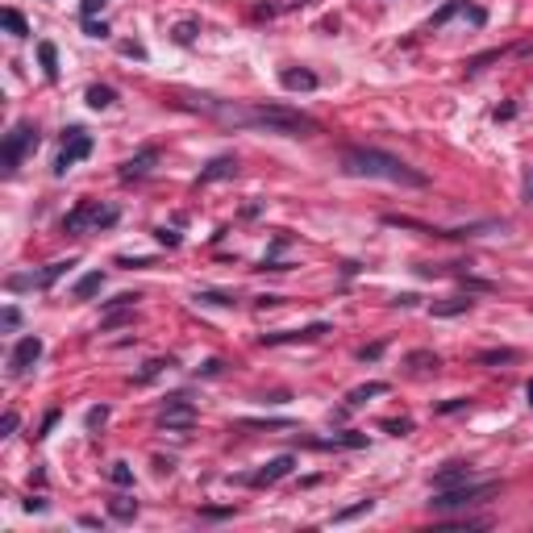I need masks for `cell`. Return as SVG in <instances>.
<instances>
[{
  "instance_id": "1",
  "label": "cell",
  "mask_w": 533,
  "mask_h": 533,
  "mask_svg": "<svg viewBox=\"0 0 533 533\" xmlns=\"http://www.w3.org/2000/svg\"><path fill=\"white\" fill-rule=\"evenodd\" d=\"M342 171L358 179H388V183H400V187H425L429 183L425 171H417V167H408L396 155L375 150V146H346L342 150Z\"/></svg>"
},
{
  "instance_id": "2",
  "label": "cell",
  "mask_w": 533,
  "mask_h": 533,
  "mask_svg": "<svg viewBox=\"0 0 533 533\" xmlns=\"http://www.w3.org/2000/svg\"><path fill=\"white\" fill-rule=\"evenodd\" d=\"M242 125H255L266 134H283V138H304V134H317L321 121L300 113V108H287V104H250Z\"/></svg>"
},
{
  "instance_id": "3",
  "label": "cell",
  "mask_w": 533,
  "mask_h": 533,
  "mask_svg": "<svg viewBox=\"0 0 533 533\" xmlns=\"http://www.w3.org/2000/svg\"><path fill=\"white\" fill-rule=\"evenodd\" d=\"M29 150H38V125H34V121H17V125L4 134V146H0V167H4V176H17Z\"/></svg>"
},
{
  "instance_id": "4",
  "label": "cell",
  "mask_w": 533,
  "mask_h": 533,
  "mask_svg": "<svg viewBox=\"0 0 533 533\" xmlns=\"http://www.w3.org/2000/svg\"><path fill=\"white\" fill-rule=\"evenodd\" d=\"M121 221V208L100 204V200H80L67 217H63V234H84V229H108Z\"/></svg>"
},
{
  "instance_id": "5",
  "label": "cell",
  "mask_w": 533,
  "mask_h": 533,
  "mask_svg": "<svg viewBox=\"0 0 533 533\" xmlns=\"http://www.w3.org/2000/svg\"><path fill=\"white\" fill-rule=\"evenodd\" d=\"M500 492V483H458V488H446V492H434V500H429V509L434 513H454V509H467V504H479L483 496H496Z\"/></svg>"
},
{
  "instance_id": "6",
  "label": "cell",
  "mask_w": 533,
  "mask_h": 533,
  "mask_svg": "<svg viewBox=\"0 0 533 533\" xmlns=\"http://www.w3.org/2000/svg\"><path fill=\"white\" fill-rule=\"evenodd\" d=\"M92 155V134L88 129H80V125H71L67 134H63V150H59V159H55V176H67L80 159H88Z\"/></svg>"
},
{
  "instance_id": "7",
  "label": "cell",
  "mask_w": 533,
  "mask_h": 533,
  "mask_svg": "<svg viewBox=\"0 0 533 533\" xmlns=\"http://www.w3.org/2000/svg\"><path fill=\"white\" fill-rule=\"evenodd\" d=\"M159 425L171 429V434H187V429L196 425V408H192V400H187V396H171L167 408L159 413Z\"/></svg>"
},
{
  "instance_id": "8",
  "label": "cell",
  "mask_w": 533,
  "mask_h": 533,
  "mask_svg": "<svg viewBox=\"0 0 533 533\" xmlns=\"http://www.w3.org/2000/svg\"><path fill=\"white\" fill-rule=\"evenodd\" d=\"M38 358H42V338H38V334L21 338V342L13 346V355H8V375H13V379H17V375H25Z\"/></svg>"
},
{
  "instance_id": "9",
  "label": "cell",
  "mask_w": 533,
  "mask_h": 533,
  "mask_svg": "<svg viewBox=\"0 0 533 533\" xmlns=\"http://www.w3.org/2000/svg\"><path fill=\"white\" fill-rule=\"evenodd\" d=\"M292 467H296V458H292V454H279V458H271L266 467H259L255 475H246V483H250V488H271V483H279L283 475H292Z\"/></svg>"
},
{
  "instance_id": "10",
  "label": "cell",
  "mask_w": 533,
  "mask_h": 533,
  "mask_svg": "<svg viewBox=\"0 0 533 533\" xmlns=\"http://www.w3.org/2000/svg\"><path fill=\"white\" fill-rule=\"evenodd\" d=\"M329 334V321H317V325H308V329H279V334H263L259 342L263 346H283V342H317V338H325Z\"/></svg>"
},
{
  "instance_id": "11",
  "label": "cell",
  "mask_w": 533,
  "mask_h": 533,
  "mask_svg": "<svg viewBox=\"0 0 533 533\" xmlns=\"http://www.w3.org/2000/svg\"><path fill=\"white\" fill-rule=\"evenodd\" d=\"M159 163V146H142L134 159H125L121 163V179H142V176H150V167Z\"/></svg>"
},
{
  "instance_id": "12",
  "label": "cell",
  "mask_w": 533,
  "mask_h": 533,
  "mask_svg": "<svg viewBox=\"0 0 533 533\" xmlns=\"http://www.w3.org/2000/svg\"><path fill=\"white\" fill-rule=\"evenodd\" d=\"M234 176H238V159H234V155H221V159H213V163L196 176V187L217 183V179H234Z\"/></svg>"
},
{
  "instance_id": "13",
  "label": "cell",
  "mask_w": 533,
  "mask_h": 533,
  "mask_svg": "<svg viewBox=\"0 0 533 533\" xmlns=\"http://www.w3.org/2000/svg\"><path fill=\"white\" fill-rule=\"evenodd\" d=\"M471 479V462H450L446 471L434 475V492H446V488H458V483H467Z\"/></svg>"
},
{
  "instance_id": "14",
  "label": "cell",
  "mask_w": 533,
  "mask_h": 533,
  "mask_svg": "<svg viewBox=\"0 0 533 533\" xmlns=\"http://www.w3.org/2000/svg\"><path fill=\"white\" fill-rule=\"evenodd\" d=\"M279 84H283L287 92H313L321 80H317L313 71H304V67H300V71H296V67H287V71H279Z\"/></svg>"
},
{
  "instance_id": "15",
  "label": "cell",
  "mask_w": 533,
  "mask_h": 533,
  "mask_svg": "<svg viewBox=\"0 0 533 533\" xmlns=\"http://www.w3.org/2000/svg\"><path fill=\"white\" fill-rule=\"evenodd\" d=\"M38 63H42L46 80H59V50H55V42H38Z\"/></svg>"
},
{
  "instance_id": "16",
  "label": "cell",
  "mask_w": 533,
  "mask_h": 533,
  "mask_svg": "<svg viewBox=\"0 0 533 533\" xmlns=\"http://www.w3.org/2000/svg\"><path fill=\"white\" fill-rule=\"evenodd\" d=\"M471 296H450L442 304H434V317H458V313H471Z\"/></svg>"
},
{
  "instance_id": "17",
  "label": "cell",
  "mask_w": 533,
  "mask_h": 533,
  "mask_svg": "<svg viewBox=\"0 0 533 533\" xmlns=\"http://www.w3.org/2000/svg\"><path fill=\"white\" fill-rule=\"evenodd\" d=\"M100 287H104V271H88V275L76 283V300H92Z\"/></svg>"
},
{
  "instance_id": "18",
  "label": "cell",
  "mask_w": 533,
  "mask_h": 533,
  "mask_svg": "<svg viewBox=\"0 0 533 533\" xmlns=\"http://www.w3.org/2000/svg\"><path fill=\"white\" fill-rule=\"evenodd\" d=\"M84 100H88V108H96V113H100V108H108V104L117 100V92L108 88V84H92Z\"/></svg>"
},
{
  "instance_id": "19",
  "label": "cell",
  "mask_w": 533,
  "mask_h": 533,
  "mask_svg": "<svg viewBox=\"0 0 533 533\" xmlns=\"http://www.w3.org/2000/svg\"><path fill=\"white\" fill-rule=\"evenodd\" d=\"M458 13H467V0H446L442 8L429 17V29H442L446 21H450V17H458Z\"/></svg>"
},
{
  "instance_id": "20",
  "label": "cell",
  "mask_w": 533,
  "mask_h": 533,
  "mask_svg": "<svg viewBox=\"0 0 533 533\" xmlns=\"http://www.w3.org/2000/svg\"><path fill=\"white\" fill-rule=\"evenodd\" d=\"M383 392H388V383H362V388H355L346 396V408H358V404H367L371 396H383Z\"/></svg>"
},
{
  "instance_id": "21",
  "label": "cell",
  "mask_w": 533,
  "mask_h": 533,
  "mask_svg": "<svg viewBox=\"0 0 533 533\" xmlns=\"http://www.w3.org/2000/svg\"><path fill=\"white\" fill-rule=\"evenodd\" d=\"M0 25H4L13 38H29V25H25V17H21L17 8H4V13H0Z\"/></svg>"
},
{
  "instance_id": "22",
  "label": "cell",
  "mask_w": 533,
  "mask_h": 533,
  "mask_svg": "<svg viewBox=\"0 0 533 533\" xmlns=\"http://www.w3.org/2000/svg\"><path fill=\"white\" fill-rule=\"evenodd\" d=\"M108 517H117V521H134V517H138V500H125V496L108 500Z\"/></svg>"
},
{
  "instance_id": "23",
  "label": "cell",
  "mask_w": 533,
  "mask_h": 533,
  "mask_svg": "<svg viewBox=\"0 0 533 533\" xmlns=\"http://www.w3.org/2000/svg\"><path fill=\"white\" fill-rule=\"evenodd\" d=\"M404 362H408V367H417V371H429V367L438 371V367H442V358L434 355V350H413V355L404 358Z\"/></svg>"
},
{
  "instance_id": "24",
  "label": "cell",
  "mask_w": 533,
  "mask_h": 533,
  "mask_svg": "<svg viewBox=\"0 0 533 533\" xmlns=\"http://www.w3.org/2000/svg\"><path fill=\"white\" fill-rule=\"evenodd\" d=\"M71 266H76V259H67V263H50L46 271H42V275H38V287H50V283H55L59 275H67Z\"/></svg>"
},
{
  "instance_id": "25",
  "label": "cell",
  "mask_w": 533,
  "mask_h": 533,
  "mask_svg": "<svg viewBox=\"0 0 533 533\" xmlns=\"http://www.w3.org/2000/svg\"><path fill=\"white\" fill-rule=\"evenodd\" d=\"M371 509H375V500H358V504H350V509L334 513V521H338V525H346V521H355V517H362V513H371Z\"/></svg>"
},
{
  "instance_id": "26",
  "label": "cell",
  "mask_w": 533,
  "mask_h": 533,
  "mask_svg": "<svg viewBox=\"0 0 533 533\" xmlns=\"http://www.w3.org/2000/svg\"><path fill=\"white\" fill-rule=\"evenodd\" d=\"M196 34H200V25H196V21H179L176 29H171V38H176L179 46H192V42H196Z\"/></svg>"
},
{
  "instance_id": "27",
  "label": "cell",
  "mask_w": 533,
  "mask_h": 533,
  "mask_svg": "<svg viewBox=\"0 0 533 533\" xmlns=\"http://www.w3.org/2000/svg\"><path fill=\"white\" fill-rule=\"evenodd\" d=\"M108 479H113L117 488H134V471H129V462H113V471H108Z\"/></svg>"
},
{
  "instance_id": "28",
  "label": "cell",
  "mask_w": 533,
  "mask_h": 533,
  "mask_svg": "<svg viewBox=\"0 0 533 533\" xmlns=\"http://www.w3.org/2000/svg\"><path fill=\"white\" fill-rule=\"evenodd\" d=\"M134 321V308H113L104 321H100V329H113V325H129Z\"/></svg>"
},
{
  "instance_id": "29",
  "label": "cell",
  "mask_w": 533,
  "mask_h": 533,
  "mask_svg": "<svg viewBox=\"0 0 533 533\" xmlns=\"http://www.w3.org/2000/svg\"><path fill=\"white\" fill-rule=\"evenodd\" d=\"M196 300H200V304H221V308H229V304H238V300H234L229 292H200Z\"/></svg>"
},
{
  "instance_id": "30",
  "label": "cell",
  "mask_w": 533,
  "mask_h": 533,
  "mask_svg": "<svg viewBox=\"0 0 533 533\" xmlns=\"http://www.w3.org/2000/svg\"><path fill=\"white\" fill-rule=\"evenodd\" d=\"M513 358H517V350H483L479 362H513Z\"/></svg>"
},
{
  "instance_id": "31",
  "label": "cell",
  "mask_w": 533,
  "mask_h": 533,
  "mask_svg": "<svg viewBox=\"0 0 533 533\" xmlns=\"http://www.w3.org/2000/svg\"><path fill=\"white\" fill-rule=\"evenodd\" d=\"M155 238H159L163 246H171V250L179 246V234H176V229H167V225H163V229H155Z\"/></svg>"
},
{
  "instance_id": "32",
  "label": "cell",
  "mask_w": 533,
  "mask_h": 533,
  "mask_svg": "<svg viewBox=\"0 0 533 533\" xmlns=\"http://www.w3.org/2000/svg\"><path fill=\"white\" fill-rule=\"evenodd\" d=\"M104 421H108V408H104V404H100V408H92V413H88V429H100Z\"/></svg>"
},
{
  "instance_id": "33",
  "label": "cell",
  "mask_w": 533,
  "mask_h": 533,
  "mask_svg": "<svg viewBox=\"0 0 533 533\" xmlns=\"http://www.w3.org/2000/svg\"><path fill=\"white\" fill-rule=\"evenodd\" d=\"M13 429H17V413H4V417H0V438H8Z\"/></svg>"
},
{
  "instance_id": "34",
  "label": "cell",
  "mask_w": 533,
  "mask_h": 533,
  "mask_svg": "<svg viewBox=\"0 0 533 533\" xmlns=\"http://www.w3.org/2000/svg\"><path fill=\"white\" fill-rule=\"evenodd\" d=\"M467 404H471L467 396H454V400H446V404L438 408V413H458V408H467Z\"/></svg>"
},
{
  "instance_id": "35",
  "label": "cell",
  "mask_w": 533,
  "mask_h": 533,
  "mask_svg": "<svg viewBox=\"0 0 533 533\" xmlns=\"http://www.w3.org/2000/svg\"><path fill=\"white\" fill-rule=\"evenodd\" d=\"M121 55H129V59H146V50H142L138 42H121Z\"/></svg>"
},
{
  "instance_id": "36",
  "label": "cell",
  "mask_w": 533,
  "mask_h": 533,
  "mask_svg": "<svg viewBox=\"0 0 533 533\" xmlns=\"http://www.w3.org/2000/svg\"><path fill=\"white\" fill-rule=\"evenodd\" d=\"M17 325H21V313L8 304V308H4V329H17Z\"/></svg>"
},
{
  "instance_id": "37",
  "label": "cell",
  "mask_w": 533,
  "mask_h": 533,
  "mask_svg": "<svg viewBox=\"0 0 533 533\" xmlns=\"http://www.w3.org/2000/svg\"><path fill=\"white\" fill-rule=\"evenodd\" d=\"M383 429H388V434H408L413 421H383Z\"/></svg>"
},
{
  "instance_id": "38",
  "label": "cell",
  "mask_w": 533,
  "mask_h": 533,
  "mask_svg": "<svg viewBox=\"0 0 533 533\" xmlns=\"http://www.w3.org/2000/svg\"><path fill=\"white\" fill-rule=\"evenodd\" d=\"M46 509H50V504H46L42 496H29V500H25V513H46Z\"/></svg>"
},
{
  "instance_id": "39",
  "label": "cell",
  "mask_w": 533,
  "mask_h": 533,
  "mask_svg": "<svg viewBox=\"0 0 533 533\" xmlns=\"http://www.w3.org/2000/svg\"><path fill=\"white\" fill-rule=\"evenodd\" d=\"M84 29H88L92 38H104V34H108V25H104V21H84Z\"/></svg>"
},
{
  "instance_id": "40",
  "label": "cell",
  "mask_w": 533,
  "mask_h": 533,
  "mask_svg": "<svg viewBox=\"0 0 533 533\" xmlns=\"http://www.w3.org/2000/svg\"><path fill=\"white\" fill-rule=\"evenodd\" d=\"M221 367H225V362H221V358H208V362H204V367H200V375H221Z\"/></svg>"
},
{
  "instance_id": "41",
  "label": "cell",
  "mask_w": 533,
  "mask_h": 533,
  "mask_svg": "<svg viewBox=\"0 0 533 533\" xmlns=\"http://www.w3.org/2000/svg\"><path fill=\"white\" fill-rule=\"evenodd\" d=\"M383 355V342H375V346H367V350H358V358H362V362H367V358H379Z\"/></svg>"
},
{
  "instance_id": "42",
  "label": "cell",
  "mask_w": 533,
  "mask_h": 533,
  "mask_svg": "<svg viewBox=\"0 0 533 533\" xmlns=\"http://www.w3.org/2000/svg\"><path fill=\"white\" fill-rule=\"evenodd\" d=\"M55 421H59V413H46V421H42V434H38V438H46V434L55 429Z\"/></svg>"
},
{
  "instance_id": "43",
  "label": "cell",
  "mask_w": 533,
  "mask_h": 533,
  "mask_svg": "<svg viewBox=\"0 0 533 533\" xmlns=\"http://www.w3.org/2000/svg\"><path fill=\"white\" fill-rule=\"evenodd\" d=\"M117 266H150V259H125V255H121V259H117Z\"/></svg>"
},
{
  "instance_id": "44",
  "label": "cell",
  "mask_w": 533,
  "mask_h": 533,
  "mask_svg": "<svg viewBox=\"0 0 533 533\" xmlns=\"http://www.w3.org/2000/svg\"><path fill=\"white\" fill-rule=\"evenodd\" d=\"M100 4H104V0H84V21H92V13H96Z\"/></svg>"
},
{
  "instance_id": "45",
  "label": "cell",
  "mask_w": 533,
  "mask_h": 533,
  "mask_svg": "<svg viewBox=\"0 0 533 533\" xmlns=\"http://www.w3.org/2000/svg\"><path fill=\"white\" fill-rule=\"evenodd\" d=\"M525 396H530V404H533V379H530V388H525Z\"/></svg>"
},
{
  "instance_id": "46",
  "label": "cell",
  "mask_w": 533,
  "mask_h": 533,
  "mask_svg": "<svg viewBox=\"0 0 533 533\" xmlns=\"http://www.w3.org/2000/svg\"><path fill=\"white\" fill-rule=\"evenodd\" d=\"M525 192H530V200H533V176H530V183H525Z\"/></svg>"
},
{
  "instance_id": "47",
  "label": "cell",
  "mask_w": 533,
  "mask_h": 533,
  "mask_svg": "<svg viewBox=\"0 0 533 533\" xmlns=\"http://www.w3.org/2000/svg\"><path fill=\"white\" fill-rule=\"evenodd\" d=\"M292 4H308V0H292Z\"/></svg>"
}]
</instances>
